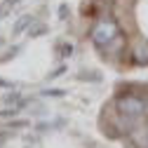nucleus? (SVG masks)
Returning <instances> with one entry per match:
<instances>
[{
    "instance_id": "1",
    "label": "nucleus",
    "mask_w": 148,
    "mask_h": 148,
    "mask_svg": "<svg viewBox=\"0 0 148 148\" xmlns=\"http://www.w3.org/2000/svg\"><path fill=\"white\" fill-rule=\"evenodd\" d=\"M89 35H92V42H94L99 49H106L113 40L120 38V26H118L115 19H101V21H97L94 26H92Z\"/></svg>"
},
{
    "instance_id": "2",
    "label": "nucleus",
    "mask_w": 148,
    "mask_h": 148,
    "mask_svg": "<svg viewBox=\"0 0 148 148\" xmlns=\"http://www.w3.org/2000/svg\"><path fill=\"white\" fill-rule=\"evenodd\" d=\"M115 108H118V113H120V115H125V118H141L146 110H148V103H146L141 97H134V94H122V97H118Z\"/></svg>"
},
{
    "instance_id": "3",
    "label": "nucleus",
    "mask_w": 148,
    "mask_h": 148,
    "mask_svg": "<svg viewBox=\"0 0 148 148\" xmlns=\"http://www.w3.org/2000/svg\"><path fill=\"white\" fill-rule=\"evenodd\" d=\"M134 61L139 66L148 64V45L146 42H136V47H134Z\"/></svg>"
},
{
    "instance_id": "4",
    "label": "nucleus",
    "mask_w": 148,
    "mask_h": 148,
    "mask_svg": "<svg viewBox=\"0 0 148 148\" xmlns=\"http://www.w3.org/2000/svg\"><path fill=\"white\" fill-rule=\"evenodd\" d=\"M16 5H19V0H3V5H0V19H5Z\"/></svg>"
},
{
    "instance_id": "5",
    "label": "nucleus",
    "mask_w": 148,
    "mask_h": 148,
    "mask_svg": "<svg viewBox=\"0 0 148 148\" xmlns=\"http://www.w3.org/2000/svg\"><path fill=\"white\" fill-rule=\"evenodd\" d=\"M31 21H33V16H28V14H26V16H21V19H19V24H16V26L12 28V33H14V35H19V33H21V31H24V28L31 24Z\"/></svg>"
},
{
    "instance_id": "6",
    "label": "nucleus",
    "mask_w": 148,
    "mask_h": 148,
    "mask_svg": "<svg viewBox=\"0 0 148 148\" xmlns=\"http://www.w3.org/2000/svg\"><path fill=\"white\" fill-rule=\"evenodd\" d=\"M42 94H45V97H64L66 92H64V89H45Z\"/></svg>"
},
{
    "instance_id": "7",
    "label": "nucleus",
    "mask_w": 148,
    "mask_h": 148,
    "mask_svg": "<svg viewBox=\"0 0 148 148\" xmlns=\"http://www.w3.org/2000/svg\"><path fill=\"white\" fill-rule=\"evenodd\" d=\"M0 87H12V85H10L7 80H0Z\"/></svg>"
}]
</instances>
